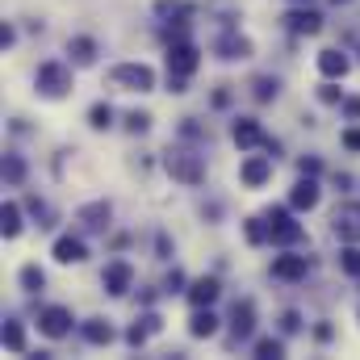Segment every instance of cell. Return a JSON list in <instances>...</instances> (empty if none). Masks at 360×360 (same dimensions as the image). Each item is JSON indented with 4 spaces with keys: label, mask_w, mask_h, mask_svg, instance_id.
Here are the masks:
<instances>
[{
    "label": "cell",
    "mask_w": 360,
    "mask_h": 360,
    "mask_svg": "<svg viewBox=\"0 0 360 360\" xmlns=\"http://www.w3.org/2000/svg\"><path fill=\"white\" fill-rule=\"evenodd\" d=\"M0 226H4V239H13L21 231V210L13 201H4V214H0Z\"/></svg>",
    "instance_id": "44dd1931"
},
{
    "label": "cell",
    "mask_w": 360,
    "mask_h": 360,
    "mask_svg": "<svg viewBox=\"0 0 360 360\" xmlns=\"http://www.w3.org/2000/svg\"><path fill=\"white\" fill-rule=\"evenodd\" d=\"M281 323H285V331H297V327H302V319H297V314H293V310H289V314H285V319H281Z\"/></svg>",
    "instance_id": "f35d334b"
},
{
    "label": "cell",
    "mask_w": 360,
    "mask_h": 360,
    "mask_svg": "<svg viewBox=\"0 0 360 360\" xmlns=\"http://www.w3.org/2000/svg\"><path fill=\"white\" fill-rule=\"evenodd\" d=\"M38 327H42V335L63 340V335L72 331V310H68V306H46V310L38 314Z\"/></svg>",
    "instance_id": "277c9868"
},
{
    "label": "cell",
    "mask_w": 360,
    "mask_h": 360,
    "mask_svg": "<svg viewBox=\"0 0 360 360\" xmlns=\"http://www.w3.org/2000/svg\"><path fill=\"white\" fill-rule=\"evenodd\" d=\"M147 126H151V117H147V113H130V117H126V130H134V134H143Z\"/></svg>",
    "instance_id": "d6a6232c"
},
{
    "label": "cell",
    "mask_w": 360,
    "mask_h": 360,
    "mask_svg": "<svg viewBox=\"0 0 360 360\" xmlns=\"http://www.w3.org/2000/svg\"><path fill=\"white\" fill-rule=\"evenodd\" d=\"M264 222H269V218H264ZM264 222H260V218H252V222L243 226V235H248V243H264V239H269V226H264Z\"/></svg>",
    "instance_id": "484cf974"
},
{
    "label": "cell",
    "mask_w": 360,
    "mask_h": 360,
    "mask_svg": "<svg viewBox=\"0 0 360 360\" xmlns=\"http://www.w3.org/2000/svg\"><path fill=\"white\" fill-rule=\"evenodd\" d=\"M218 51H222V59H248L252 55V42L248 38H226Z\"/></svg>",
    "instance_id": "ffe728a7"
},
{
    "label": "cell",
    "mask_w": 360,
    "mask_h": 360,
    "mask_svg": "<svg viewBox=\"0 0 360 360\" xmlns=\"http://www.w3.org/2000/svg\"><path fill=\"white\" fill-rule=\"evenodd\" d=\"M180 285H184V272L172 269V272H168V293H172V289H180Z\"/></svg>",
    "instance_id": "74e56055"
},
{
    "label": "cell",
    "mask_w": 360,
    "mask_h": 360,
    "mask_svg": "<svg viewBox=\"0 0 360 360\" xmlns=\"http://www.w3.org/2000/svg\"><path fill=\"white\" fill-rule=\"evenodd\" d=\"M109 80L122 84V89H130V92H151L155 89V72L143 68V63H117V68L109 72Z\"/></svg>",
    "instance_id": "7a4b0ae2"
},
{
    "label": "cell",
    "mask_w": 360,
    "mask_h": 360,
    "mask_svg": "<svg viewBox=\"0 0 360 360\" xmlns=\"http://www.w3.org/2000/svg\"><path fill=\"white\" fill-rule=\"evenodd\" d=\"M84 340L89 344H113V327L101 323V319H92V323H84Z\"/></svg>",
    "instance_id": "d6986e66"
},
{
    "label": "cell",
    "mask_w": 360,
    "mask_h": 360,
    "mask_svg": "<svg viewBox=\"0 0 360 360\" xmlns=\"http://www.w3.org/2000/svg\"><path fill=\"white\" fill-rule=\"evenodd\" d=\"M231 331H235V340H248V335L256 331V306H252V302H235V310H231Z\"/></svg>",
    "instance_id": "ba28073f"
},
{
    "label": "cell",
    "mask_w": 360,
    "mask_h": 360,
    "mask_svg": "<svg viewBox=\"0 0 360 360\" xmlns=\"http://www.w3.org/2000/svg\"><path fill=\"white\" fill-rule=\"evenodd\" d=\"M55 260H59V264H80V260H84V243L72 239V235H63V239L55 243Z\"/></svg>",
    "instance_id": "ac0fdd59"
},
{
    "label": "cell",
    "mask_w": 360,
    "mask_h": 360,
    "mask_svg": "<svg viewBox=\"0 0 360 360\" xmlns=\"http://www.w3.org/2000/svg\"><path fill=\"white\" fill-rule=\"evenodd\" d=\"M80 218H84L89 226H105V222H109V205H105V201H96V205H84V210H80Z\"/></svg>",
    "instance_id": "603a6c76"
},
{
    "label": "cell",
    "mask_w": 360,
    "mask_h": 360,
    "mask_svg": "<svg viewBox=\"0 0 360 360\" xmlns=\"http://www.w3.org/2000/svg\"><path fill=\"white\" fill-rule=\"evenodd\" d=\"M344 147H348V151H360V130H348V134H344Z\"/></svg>",
    "instance_id": "8d00e7d4"
},
{
    "label": "cell",
    "mask_w": 360,
    "mask_h": 360,
    "mask_svg": "<svg viewBox=\"0 0 360 360\" xmlns=\"http://www.w3.org/2000/svg\"><path fill=\"white\" fill-rule=\"evenodd\" d=\"M331 222H335V235H340L344 243H360V205H356V201L340 205Z\"/></svg>",
    "instance_id": "8992f818"
},
{
    "label": "cell",
    "mask_w": 360,
    "mask_h": 360,
    "mask_svg": "<svg viewBox=\"0 0 360 360\" xmlns=\"http://www.w3.org/2000/svg\"><path fill=\"white\" fill-rule=\"evenodd\" d=\"M92 51H96L92 38H72V55H76L80 63H92Z\"/></svg>",
    "instance_id": "83f0119b"
},
{
    "label": "cell",
    "mask_w": 360,
    "mask_h": 360,
    "mask_svg": "<svg viewBox=\"0 0 360 360\" xmlns=\"http://www.w3.org/2000/svg\"><path fill=\"white\" fill-rule=\"evenodd\" d=\"M21 285H25V289H42V269L25 264V269H21Z\"/></svg>",
    "instance_id": "f546056e"
},
{
    "label": "cell",
    "mask_w": 360,
    "mask_h": 360,
    "mask_svg": "<svg viewBox=\"0 0 360 360\" xmlns=\"http://www.w3.org/2000/svg\"><path fill=\"white\" fill-rule=\"evenodd\" d=\"M155 8H160L164 17H188V4H180V0H160Z\"/></svg>",
    "instance_id": "f1b7e54d"
},
{
    "label": "cell",
    "mask_w": 360,
    "mask_h": 360,
    "mask_svg": "<svg viewBox=\"0 0 360 360\" xmlns=\"http://www.w3.org/2000/svg\"><path fill=\"white\" fill-rule=\"evenodd\" d=\"M340 269L348 272V276H360V248L356 243H348V248L340 252Z\"/></svg>",
    "instance_id": "7402d4cb"
},
{
    "label": "cell",
    "mask_w": 360,
    "mask_h": 360,
    "mask_svg": "<svg viewBox=\"0 0 360 360\" xmlns=\"http://www.w3.org/2000/svg\"><path fill=\"white\" fill-rule=\"evenodd\" d=\"M306 256H276L272 260V276H281V281H302L306 276Z\"/></svg>",
    "instance_id": "5bb4252c"
},
{
    "label": "cell",
    "mask_w": 360,
    "mask_h": 360,
    "mask_svg": "<svg viewBox=\"0 0 360 360\" xmlns=\"http://www.w3.org/2000/svg\"><path fill=\"white\" fill-rule=\"evenodd\" d=\"M289 205H293V210H314V205H319V184H314V176H302L293 184Z\"/></svg>",
    "instance_id": "30bf717a"
},
{
    "label": "cell",
    "mask_w": 360,
    "mask_h": 360,
    "mask_svg": "<svg viewBox=\"0 0 360 360\" xmlns=\"http://www.w3.org/2000/svg\"><path fill=\"white\" fill-rule=\"evenodd\" d=\"M235 143H239V147H269L272 139H264L260 122H252V117H239V122H235Z\"/></svg>",
    "instance_id": "9c48e42d"
},
{
    "label": "cell",
    "mask_w": 360,
    "mask_h": 360,
    "mask_svg": "<svg viewBox=\"0 0 360 360\" xmlns=\"http://www.w3.org/2000/svg\"><path fill=\"white\" fill-rule=\"evenodd\" d=\"M319 96H323L327 105H335V101H344V92L335 89V84H323V89H319Z\"/></svg>",
    "instance_id": "836d02e7"
},
{
    "label": "cell",
    "mask_w": 360,
    "mask_h": 360,
    "mask_svg": "<svg viewBox=\"0 0 360 360\" xmlns=\"http://www.w3.org/2000/svg\"><path fill=\"white\" fill-rule=\"evenodd\" d=\"M164 168H168L172 180H184V184H201V180H205L201 155H188V151H168V155H164Z\"/></svg>",
    "instance_id": "6da1fadb"
},
{
    "label": "cell",
    "mask_w": 360,
    "mask_h": 360,
    "mask_svg": "<svg viewBox=\"0 0 360 360\" xmlns=\"http://www.w3.org/2000/svg\"><path fill=\"white\" fill-rule=\"evenodd\" d=\"M147 335H151L147 327H130V335H126V340H130L134 348H143V344H147Z\"/></svg>",
    "instance_id": "e575fe53"
},
{
    "label": "cell",
    "mask_w": 360,
    "mask_h": 360,
    "mask_svg": "<svg viewBox=\"0 0 360 360\" xmlns=\"http://www.w3.org/2000/svg\"><path fill=\"white\" fill-rule=\"evenodd\" d=\"M89 122L96 126V130H105V126L113 122V109H109V105H92V109H89Z\"/></svg>",
    "instance_id": "4316f807"
},
{
    "label": "cell",
    "mask_w": 360,
    "mask_h": 360,
    "mask_svg": "<svg viewBox=\"0 0 360 360\" xmlns=\"http://www.w3.org/2000/svg\"><path fill=\"white\" fill-rule=\"evenodd\" d=\"M218 276H197L193 285H188V302L193 306H210V302H218Z\"/></svg>",
    "instance_id": "7c38bea8"
},
{
    "label": "cell",
    "mask_w": 360,
    "mask_h": 360,
    "mask_svg": "<svg viewBox=\"0 0 360 360\" xmlns=\"http://www.w3.org/2000/svg\"><path fill=\"white\" fill-rule=\"evenodd\" d=\"M168 72L188 80V76L197 72V46H188V42H172V51H168Z\"/></svg>",
    "instance_id": "52a82bcc"
},
{
    "label": "cell",
    "mask_w": 360,
    "mask_h": 360,
    "mask_svg": "<svg viewBox=\"0 0 360 360\" xmlns=\"http://www.w3.org/2000/svg\"><path fill=\"white\" fill-rule=\"evenodd\" d=\"M4 348H8V352H21V348H25V331H21V323H4Z\"/></svg>",
    "instance_id": "cb8c5ba5"
},
{
    "label": "cell",
    "mask_w": 360,
    "mask_h": 360,
    "mask_svg": "<svg viewBox=\"0 0 360 360\" xmlns=\"http://www.w3.org/2000/svg\"><path fill=\"white\" fill-rule=\"evenodd\" d=\"M319 72H323L327 80H344V76H348V55H340V51H319Z\"/></svg>",
    "instance_id": "9a60e30c"
},
{
    "label": "cell",
    "mask_w": 360,
    "mask_h": 360,
    "mask_svg": "<svg viewBox=\"0 0 360 360\" xmlns=\"http://www.w3.org/2000/svg\"><path fill=\"white\" fill-rule=\"evenodd\" d=\"M34 84L42 89V96H63V92L72 89V72L63 63H42L38 76H34Z\"/></svg>",
    "instance_id": "3957f363"
},
{
    "label": "cell",
    "mask_w": 360,
    "mask_h": 360,
    "mask_svg": "<svg viewBox=\"0 0 360 360\" xmlns=\"http://www.w3.org/2000/svg\"><path fill=\"white\" fill-rule=\"evenodd\" d=\"M214 331H218V314H214L210 306H197V314L188 319V335H193V340H210Z\"/></svg>",
    "instance_id": "4fadbf2b"
},
{
    "label": "cell",
    "mask_w": 360,
    "mask_h": 360,
    "mask_svg": "<svg viewBox=\"0 0 360 360\" xmlns=\"http://www.w3.org/2000/svg\"><path fill=\"white\" fill-rule=\"evenodd\" d=\"M239 176H243V184H264V180L272 176V160L269 155H252V160H243V168H239Z\"/></svg>",
    "instance_id": "8fae6325"
},
{
    "label": "cell",
    "mask_w": 360,
    "mask_h": 360,
    "mask_svg": "<svg viewBox=\"0 0 360 360\" xmlns=\"http://www.w3.org/2000/svg\"><path fill=\"white\" fill-rule=\"evenodd\" d=\"M344 109H348V113H352V117H360V101H348V105H344Z\"/></svg>",
    "instance_id": "60d3db41"
},
{
    "label": "cell",
    "mask_w": 360,
    "mask_h": 360,
    "mask_svg": "<svg viewBox=\"0 0 360 360\" xmlns=\"http://www.w3.org/2000/svg\"><path fill=\"white\" fill-rule=\"evenodd\" d=\"M130 276H134L130 264H122V260H117V264H109V269H105V289H109L113 297H122V293L130 289Z\"/></svg>",
    "instance_id": "e0dca14e"
},
{
    "label": "cell",
    "mask_w": 360,
    "mask_h": 360,
    "mask_svg": "<svg viewBox=\"0 0 360 360\" xmlns=\"http://www.w3.org/2000/svg\"><path fill=\"white\" fill-rule=\"evenodd\" d=\"M285 21H289V30H293V34H319V30H323V17H319V13H310V8H293Z\"/></svg>",
    "instance_id": "2e32d148"
},
{
    "label": "cell",
    "mask_w": 360,
    "mask_h": 360,
    "mask_svg": "<svg viewBox=\"0 0 360 360\" xmlns=\"http://www.w3.org/2000/svg\"><path fill=\"white\" fill-rule=\"evenodd\" d=\"M143 327H147V331H160L164 323H160V314H147V319H143Z\"/></svg>",
    "instance_id": "ab89813d"
},
{
    "label": "cell",
    "mask_w": 360,
    "mask_h": 360,
    "mask_svg": "<svg viewBox=\"0 0 360 360\" xmlns=\"http://www.w3.org/2000/svg\"><path fill=\"white\" fill-rule=\"evenodd\" d=\"M272 96H276V80L260 76V80H256V101H272Z\"/></svg>",
    "instance_id": "4dcf8cb0"
},
{
    "label": "cell",
    "mask_w": 360,
    "mask_h": 360,
    "mask_svg": "<svg viewBox=\"0 0 360 360\" xmlns=\"http://www.w3.org/2000/svg\"><path fill=\"white\" fill-rule=\"evenodd\" d=\"M335 4H348V0H335Z\"/></svg>",
    "instance_id": "b9f144b4"
},
{
    "label": "cell",
    "mask_w": 360,
    "mask_h": 360,
    "mask_svg": "<svg viewBox=\"0 0 360 360\" xmlns=\"http://www.w3.org/2000/svg\"><path fill=\"white\" fill-rule=\"evenodd\" d=\"M4 176L13 180V184H17V180L25 176V164H21V160H13V155H8V160H4Z\"/></svg>",
    "instance_id": "1f68e13d"
},
{
    "label": "cell",
    "mask_w": 360,
    "mask_h": 360,
    "mask_svg": "<svg viewBox=\"0 0 360 360\" xmlns=\"http://www.w3.org/2000/svg\"><path fill=\"white\" fill-rule=\"evenodd\" d=\"M269 239L272 243H297L302 239V222H293L285 210H269Z\"/></svg>",
    "instance_id": "5b68a950"
},
{
    "label": "cell",
    "mask_w": 360,
    "mask_h": 360,
    "mask_svg": "<svg viewBox=\"0 0 360 360\" xmlns=\"http://www.w3.org/2000/svg\"><path fill=\"white\" fill-rule=\"evenodd\" d=\"M297 168H302V176H319L323 164H319V160H297Z\"/></svg>",
    "instance_id": "d590c367"
},
{
    "label": "cell",
    "mask_w": 360,
    "mask_h": 360,
    "mask_svg": "<svg viewBox=\"0 0 360 360\" xmlns=\"http://www.w3.org/2000/svg\"><path fill=\"white\" fill-rule=\"evenodd\" d=\"M256 356H260V360L285 356V344H281V340H260V344H256Z\"/></svg>",
    "instance_id": "d4e9b609"
}]
</instances>
